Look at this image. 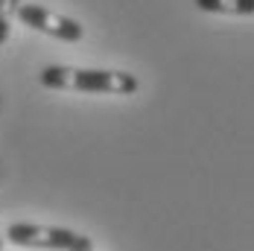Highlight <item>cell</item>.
Listing matches in <instances>:
<instances>
[{
  "mask_svg": "<svg viewBox=\"0 0 254 251\" xmlns=\"http://www.w3.org/2000/svg\"><path fill=\"white\" fill-rule=\"evenodd\" d=\"M38 82L50 91H79V94H105V97H131L137 94L140 82L126 70H100V67H67L47 64Z\"/></svg>",
  "mask_w": 254,
  "mask_h": 251,
  "instance_id": "1",
  "label": "cell"
},
{
  "mask_svg": "<svg viewBox=\"0 0 254 251\" xmlns=\"http://www.w3.org/2000/svg\"><path fill=\"white\" fill-rule=\"evenodd\" d=\"M6 243L21 249H41V251H94V240L56 225H35V222H12L3 231Z\"/></svg>",
  "mask_w": 254,
  "mask_h": 251,
  "instance_id": "2",
  "label": "cell"
},
{
  "mask_svg": "<svg viewBox=\"0 0 254 251\" xmlns=\"http://www.w3.org/2000/svg\"><path fill=\"white\" fill-rule=\"evenodd\" d=\"M18 18L24 26H32L35 32H44V35L67 41V44H79L85 38V26L79 21L67 18V15H59V12H53L47 6H38V3H21Z\"/></svg>",
  "mask_w": 254,
  "mask_h": 251,
  "instance_id": "3",
  "label": "cell"
},
{
  "mask_svg": "<svg viewBox=\"0 0 254 251\" xmlns=\"http://www.w3.org/2000/svg\"><path fill=\"white\" fill-rule=\"evenodd\" d=\"M196 9L213 12V15H240L249 18L254 12V0H193Z\"/></svg>",
  "mask_w": 254,
  "mask_h": 251,
  "instance_id": "4",
  "label": "cell"
},
{
  "mask_svg": "<svg viewBox=\"0 0 254 251\" xmlns=\"http://www.w3.org/2000/svg\"><path fill=\"white\" fill-rule=\"evenodd\" d=\"M18 6H21V0H0V47L9 41L12 21L18 18Z\"/></svg>",
  "mask_w": 254,
  "mask_h": 251,
  "instance_id": "5",
  "label": "cell"
},
{
  "mask_svg": "<svg viewBox=\"0 0 254 251\" xmlns=\"http://www.w3.org/2000/svg\"><path fill=\"white\" fill-rule=\"evenodd\" d=\"M3 246H6V237H3V234H0V249H3Z\"/></svg>",
  "mask_w": 254,
  "mask_h": 251,
  "instance_id": "6",
  "label": "cell"
},
{
  "mask_svg": "<svg viewBox=\"0 0 254 251\" xmlns=\"http://www.w3.org/2000/svg\"><path fill=\"white\" fill-rule=\"evenodd\" d=\"M0 251H3V249H0Z\"/></svg>",
  "mask_w": 254,
  "mask_h": 251,
  "instance_id": "7",
  "label": "cell"
}]
</instances>
